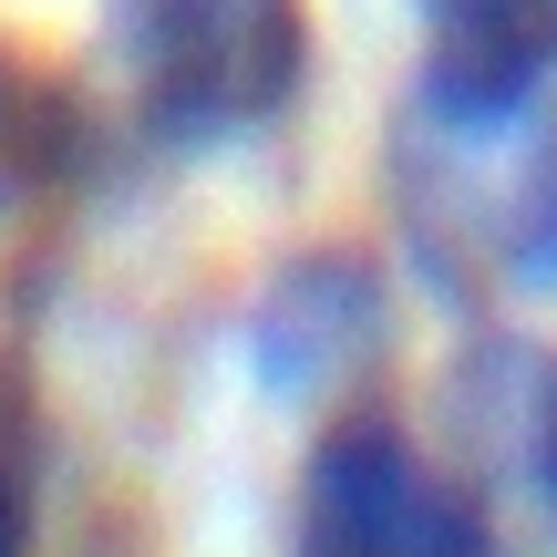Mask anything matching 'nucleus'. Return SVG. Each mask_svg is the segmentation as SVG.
<instances>
[{
    "instance_id": "obj_1",
    "label": "nucleus",
    "mask_w": 557,
    "mask_h": 557,
    "mask_svg": "<svg viewBox=\"0 0 557 557\" xmlns=\"http://www.w3.org/2000/svg\"><path fill=\"white\" fill-rule=\"evenodd\" d=\"M393 218L423 278L455 299L485 289H557V114L527 103H465L413 83L393 124Z\"/></svg>"
},
{
    "instance_id": "obj_6",
    "label": "nucleus",
    "mask_w": 557,
    "mask_h": 557,
    "mask_svg": "<svg viewBox=\"0 0 557 557\" xmlns=\"http://www.w3.org/2000/svg\"><path fill=\"white\" fill-rule=\"evenodd\" d=\"M83 156H94V114H83V94L62 73H41V62L0 52V218L62 197V186L83 176Z\"/></svg>"
},
{
    "instance_id": "obj_2",
    "label": "nucleus",
    "mask_w": 557,
    "mask_h": 557,
    "mask_svg": "<svg viewBox=\"0 0 557 557\" xmlns=\"http://www.w3.org/2000/svg\"><path fill=\"white\" fill-rule=\"evenodd\" d=\"M103 62L156 145H238L310 83V0H103Z\"/></svg>"
},
{
    "instance_id": "obj_4",
    "label": "nucleus",
    "mask_w": 557,
    "mask_h": 557,
    "mask_svg": "<svg viewBox=\"0 0 557 557\" xmlns=\"http://www.w3.org/2000/svg\"><path fill=\"white\" fill-rule=\"evenodd\" d=\"M248 351H259L269 393H320V382L361 372L382 351V278L351 248H310L269 278L259 320H248Z\"/></svg>"
},
{
    "instance_id": "obj_3",
    "label": "nucleus",
    "mask_w": 557,
    "mask_h": 557,
    "mask_svg": "<svg viewBox=\"0 0 557 557\" xmlns=\"http://www.w3.org/2000/svg\"><path fill=\"white\" fill-rule=\"evenodd\" d=\"M289 557H496V527L455 475L423 465L403 423L351 413L299 465Z\"/></svg>"
},
{
    "instance_id": "obj_8",
    "label": "nucleus",
    "mask_w": 557,
    "mask_h": 557,
    "mask_svg": "<svg viewBox=\"0 0 557 557\" xmlns=\"http://www.w3.org/2000/svg\"><path fill=\"white\" fill-rule=\"evenodd\" d=\"M537 475H547V506H557V393H547V423H537Z\"/></svg>"
},
{
    "instance_id": "obj_5",
    "label": "nucleus",
    "mask_w": 557,
    "mask_h": 557,
    "mask_svg": "<svg viewBox=\"0 0 557 557\" xmlns=\"http://www.w3.org/2000/svg\"><path fill=\"white\" fill-rule=\"evenodd\" d=\"M423 83L465 103H527L557 83V0H413Z\"/></svg>"
},
{
    "instance_id": "obj_7",
    "label": "nucleus",
    "mask_w": 557,
    "mask_h": 557,
    "mask_svg": "<svg viewBox=\"0 0 557 557\" xmlns=\"http://www.w3.org/2000/svg\"><path fill=\"white\" fill-rule=\"evenodd\" d=\"M0 557H32V506H21L11 465H0Z\"/></svg>"
}]
</instances>
